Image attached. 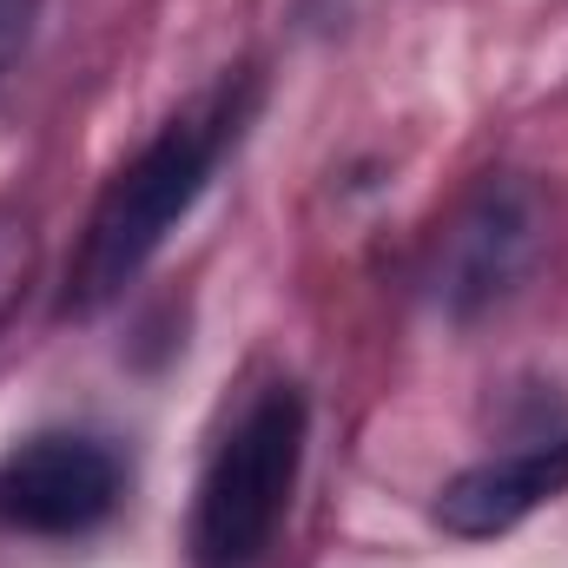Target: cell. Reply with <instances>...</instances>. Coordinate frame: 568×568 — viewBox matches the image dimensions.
Instances as JSON below:
<instances>
[{"label": "cell", "instance_id": "6da1fadb", "mask_svg": "<svg viewBox=\"0 0 568 568\" xmlns=\"http://www.w3.org/2000/svg\"><path fill=\"white\" fill-rule=\"evenodd\" d=\"M232 113H205V120H172L159 140L145 145L133 165L113 172V185L100 192L80 258H73V284H67V311H100L113 304L126 284L159 258V245L172 239V225L199 205L219 152L232 140Z\"/></svg>", "mask_w": 568, "mask_h": 568}, {"label": "cell", "instance_id": "7a4b0ae2", "mask_svg": "<svg viewBox=\"0 0 568 568\" xmlns=\"http://www.w3.org/2000/svg\"><path fill=\"white\" fill-rule=\"evenodd\" d=\"M297 463H304V397L278 384L239 417L199 483V509H192L199 568H252L272 549L284 503L297 489Z\"/></svg>", "mask_w": 568, "mask_h": 568}, {"label": "cell", "instance_id": "3957f363", "mask_svg": "<svg viewBox=\"0 0 568 568\" xmlns=\"http://www.w3.org/2000/svg\"><path fill=\"white\" fill-rule=\"evenodd\" d=\"M120 503V463L106 443L47 429L0 456V523L27 536H87Z\"/></svg>", "mask_w": 568, "mask_h": 568}, {"label": "cell", "instance_id": "277c9868", "mask_svg": "<svg viewBox=\"0 0 568 568\" xmlns=\"http://www.w3.org/2000/svg\"><path fill=\"white\" fill-rule=\"evenodd\" d=\"M568 489V436L489 456L476 469H463L456 483H443L436 496V523L463 542H489L503 529H516L523 516H536L542 503H556Z\"/></svg>", "mask_w": 568, "mask_h": 568}, {"label": "cell", "instance_id": "5b68a950", "mask_svg": "<svg viewBox=\"0 0 568 568\" xmlns=\"http://www.w3.org/2000/svg\"><path fill=\"white\" fill-rule=\"evenodd\" d=\"M536 258V212L523 185H489L449 232V265H443V297L456 317L509 297V284Z\"/></svg>", "mask_w": 568, "mask_h": 568}, {"label": "cell", "instance_id": "8992f818", "mask_svg": "<svg viewBox=\"0 0 568 568\" xmlns=\"http://www.w3.org/2000/svg\"><path fill=\"white\" fill-rule=\"evenodd\" d=\"M33 258H40L33 219L20 205H0V324H7V311L20 304V291L33 278Z\"/></svg>", "mask_w": 568, "mask_h": 568}, {"label": "cell", "instance_id": "52a82bcc", "mask_svg": "<svg viewBox=\"0 0 568 568\" xmlns=\"http://www.w3.org/2000/svg\"><path fill=\"white\" fill-rule=\"evenodd\" d=\"M33 20H40V0H0V73L27 53L33 40Z\"/></svg>", "mask_w": 568, "mask_h": 568}]
</instances>
